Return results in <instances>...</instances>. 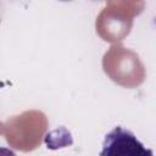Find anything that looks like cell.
<instances>
[{"label": "cell", "instance_id": "obj_1", "mask_svg": "<svg viewBox=\"0 0 156 156\" xmlns=\"http://www.w3.org/2000/svg\"><path fill=\"white\" fill-rule=\"evenodd\" d=\"M100 154L117 156H152V152L146 150L132 132L122 127H116L106 134Z\"/></svg>", "mask_w": 156, "mask_h": 156}]
</instances>
